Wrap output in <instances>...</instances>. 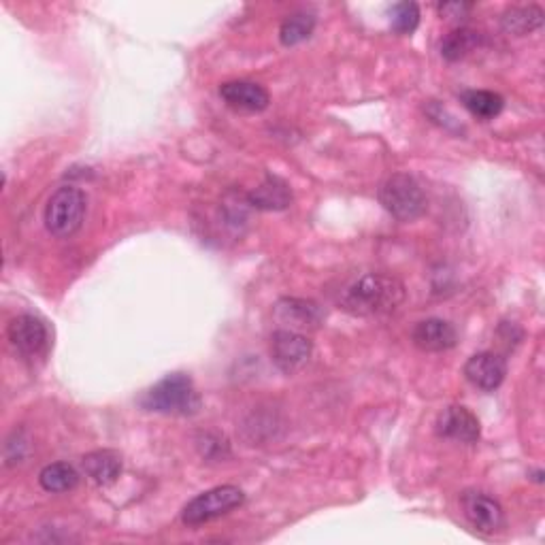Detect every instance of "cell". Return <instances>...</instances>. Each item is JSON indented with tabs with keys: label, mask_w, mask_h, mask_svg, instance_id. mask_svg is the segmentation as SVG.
I'll return each mask as SVG.
<instances>
[{
	"label": "cell",
	"mask_w": 545,
	"mask_h": 545,
	"mask_svg": "<svg viewBox=\"0 0 545 545\" xmlns=\"http://www.w3.org/2000/svg\"><path fill=\"white\" fill-rule=\"evenodd\" d=\"M462 514L469 524L482 535H494L505 526L503 507L484 492H465L460 499Z\"/></svg>",
	"instance_id": "cell-8"
},
{
	"label": "cell",
	"mask_w": 545,
	"mask_h": 545,
	"mask_svg": "<svg viewBox=\"0 0 545 545\" xmlns=\"http://www.w3.org/2000/svg\"><path fill=\"white\" fill-rule=\"evenodd\" d=\"M220 96L228 107L247 113H258L269 107V92L254 81H228L220 86Z\"/></svg>",
	"instance_id": "cell-12"
},
{
	"label": "cell",
	"mask_w": 545,
	"mask_h": 545,
	"mask_svg": "<svg viewBox=\"0 0 545 545\" xmlns=\"http://www.w3.org/2000/svg\"><path fill=\"white\" fill-rule=\"evenodd\" d=\"M379 203L399 222H414L424 216L426 194L418 181L407 173H396L379 188Z\"/></svg>",
	"instance_id": "cell-3"
},
{
	"label": "cell",
	"mask_w": 545,
	"mask_h": 545,
	"mask_svg": "<svg viewBox=\"0 0 545 545\" xmlns=\"http://www.w3.org/2000/svg\"><path fill=\"white\" fill-rule=\"evenodd\" d=\"M462 105L467 107L477 120H492L503 111L505 101L503 96L490 90H469L462 94Z\"/></svg>",
	"instance_id": "cell-18"
},
{
	"label": "cell",
	"mask_w": 545,
	"mask_h": 545,
	"mask_svg": "<svg viewBox=\"0 0 545 545\" xmlns=\"http://www.w3.org/2000/svg\"><path fill=\"white\" fill-rule=\"evenodd\" d=\"M39 482L47 492H71L79 484V473L69 462H54V465L43 467Z\"/></svg>",
	"instance_id": "cell-19"
},
{
	"label": "cell",
	"mask_w": 545,
	"mask_h": 545,
	"mask_svg": "<svg viewBox=\"0 0 545 545\" xmlns=\"http://www.w3.org/2000/svg\"><path fill=\"white\" fill-rule=\"evenodd\" d=\"M473 5L471 3H443L439 7L443 18H450V20H458V18H465L467 13H471Z\"/></svg>",
	"instance_id": "cell-22"
},
{
	"label": "cell",
	"mask_w": 545,
	"mask_h": 545,
	"mask_svg": "<svg viewBox=\"0 0 545 545\" xmlns=\"http://www.w3.org/2000/svg\"><path fill=\"white\" fill-rule=\"evenodd\" d=\"M482 45V35L471 28H456L441 43V56L450 62L462 60L469 56L473 49Z\"/></svg>",
	"instance_id": "cell-17"
},
{
	"label": "cell",
	"mask_w": 545,
	"mask_h": 545,
	"mask_svg": "<svg viewBox=\"0 0 545 545\" xmlns=\"http://www.w3.org/2000/svg\"><path fill=\"white\" fill-rule=\"evenodd\" d=\"M7 337L24 358H39L49 348V330L45 322L30 313H22L9 322Z\"/></svg>",
	"instance_id": "cell-7"
},
{
	"label": "cell",
	"mask_w": 545,
	"mask_h": 545,
	"mask_svg": "<svg viewBox=\"0 0 545 545\" xmlns=\"http://www.w3.org/2000/svg\"><path fill=\"white\" fill-rule=\"evenodd\" d=\"M313 352L311 341L296 330H275L271 337V358L279 371L288 375L301 371Z\"/></svg>",
	"instance_id": "cell-6"
},
{
	"label": "cell",
	"mask_w": 545,
	"mask_h": 545,
	"mask_svg": "<svg viewBox=\"0 0 545 545\" xmlns=\"http://www.w3.org/2000/svg\"><path fill=\"white\" fill-rule=\"evenodd\" d=\"M313 28H316V15L305 13V11L294 13V15H288L282 28H279V39H282L286 47L299 45L311 37Z\"/></svg>",
	"instance_id": "cell-20"
},
{
	"label": "cell",
	"mask_w": 545,
	"mask_h": 545,
	"mask_svg": "<svg viewBox=\"0 0 545 545\" xmlns=\"http://www.w3.org/2000/svg\"><path fill=\"white\" fill-rule=\"evenodd\" d=\"M292 201V192L284 184L282 179L267 177V181L260 188H256L250 196H247V203L256 209L273 211V209H286Z\"/></svg>",
	"instance_id": "cell-15"
},
{
	"label": "cell",
	"mask_w": 545,
	"mask_h": 545,
	"mask_svg": "<svg viewBox=\"0 0 545 545\" xmlns=\"http://www.w3.org/2000/svg\"><path fill=\"white\" fill-rule=\"evenodd\" d=\"M141 405L156 414L194 416L201 409V394L186 373H171L145 392Z\"/></svg>",
	"instance_id": "cell-2"
},
{
	"label": "cell",
	"mask_w": 545,
	"mask_h": 545,
	"mask_svg": "<svg viewBox=\"0 0 545 545\" xmlns=\"http://www.w3.org/2000/svg\"><path fill=\"white\" fill-rule=\"evenodd\" d=\"M84 471L98 486H109L122 473V456L115 450H96L84 458Z\"/></svg>",
	"instance_id": "cell-14"
},
{
	"label": "cell",
	"mask_w": 545,
	"mask_h": 545,
	"mask_svg": "<svg viewBox=\"0 0 545 545\" xmlns=\"http://www.w3.org/2000/svg\"><path fill=\"white\" fill-rule=\"evenodd\" d=\"M405 301V286L396 277L369 273L341 294V307L360 318H379L399 309Z\"/></svg>",
	"instance_id": "cell-1"
},
{
	"label": "cell",
	"mask_w": 545,
	"mask_h": 545,
	"mask_svg": "<svg viewBox=\"0 0 545 545\" xmlns=\"http://www.w3.org/2000/svg\"><path fill=\"white\" fill-rule=\"evenodd\" d=\"M507 375V362L503 356L494 352H482L475 354L467 360L465 365V377L469 384L482 392H494Z\"/></svg>",
	"instance_id": "cell-9"
},
{
	"label": "cell",
	"mask_w": 545,
	"mask_h": 545,
	"mask_svg": "<svg viewBox=\"0 0 545 545\" xmlns=\"http://www.w3.org/2000/svg\"><path fill=\"white\" fill-rule=\"evenodd\" d=\"M245 501V494L237 486H218L203 494L194 497L184 511H181V520L188 526H201L216 518H222L230 511L241 507Z\"/></svg>",
	"instance_id": "cell-5"
},
{
	"label": "cell",
	"mask_w": 545,
	"mask_h": 545,
	"mask_svg": "<svg viewBox=\"0 0 545 545\" xmlns=\"http://www.w3.org/2000/svg\"><path fill=\"white\" fill-rule=\"evenodd\" d=\"M501 26L505 32H509V35H516V37L531 35V32L543 26V9L537 5L511 7L503 13Z\"/></svg>",
	"instance_id": "cell-16"
},
{
	"label": "cell",
	"mask_w": 545,
	"mask_h": 545,
	"mask_svg": "<svg viewBox=\"0 0 545 545\" xmlns=\"http://www.w3.org/2000/svg\"><path fill=\"white\" fill-rule=\"evenodd\" d=\"M277 318L282 324H290L288 330H296L299 333L301 328H318L324 320L322 309L313 301H301V299H284L279 301L275 307Z\"/></svg>",
	"instance_id": "cell-13"
},
{
	"label": "cell",
	"mask_w": 545,
	"mask_h": 545,
	"mask_svg": "<svg viewBox=\"0 0 545 545\" xmlns=\"http://www.w3.org/2000/svg\"><path fill=\"white\" fill-rule=\"evenodd\" d=\"M411 341L422 352H445L454 348L458 335L450 322L441 318H428L416 324L414 333H411Z\"/></svg>",
	"instance_id": "cell-11"
},
{
	"label": "cell",
	"mask_w": 545,
	"mask_h": 545,
	"mask_svg": "<svg viewBox=\"0 0 545 545\" xmlns=\"http://www.w3.org/2000/svg\"><path fill=\"white\" fill-rule=\"evenodd\" d=\"M437 433L445 439L475 443L480 439V420H477L471 409L462 405H452L439 414Z\"/></svg>",
	"instance_id": "cell-10"
},
{
	"label": "cell",
	"mask_w": 545,
	"mask_h": 545,
	"mask_svg": "<svg viewBox=\"0 0 545 545\" xmlns=\"http://www.w3.org/2000/svg\"><path fill=\"white\" fill-rule=\"evenodd\" d=\"M86 194L75 186H62L49 196L45 207V226L58 239L73 237L86 218Z\"/></svg>",
	"instance_id": "cell-4"
},
{
	"label": "cell",
	"mask_w": 545,
	"mask_h": 545,
	"mask_svg": "<svg viewBox=\"0 0 545 545\" xmlns=\"http://www.w3.org/2000/svg\"><path fill=\"white\" fill-rule=\"evenodd\" d=\"M392 30L399 35H411L420 24V7L416 3H399L392 11Z\"/></svg>",
	"instance_id": "cell-21"
}]
</instances>
